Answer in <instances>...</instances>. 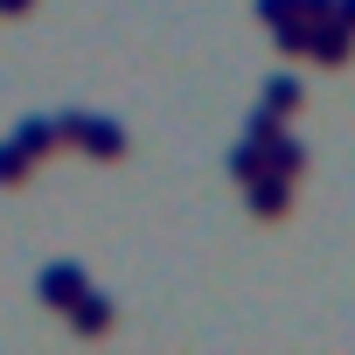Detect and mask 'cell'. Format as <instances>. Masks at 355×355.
<instances>
[{
	"instance_id": "cell-1",
	"label": "cell",
	"mask_w": 355,
	"mask_h": 355,
	"mask_svg": "<svg viewBox=\"0 0 355 355\" xmlns=\"http://www.w3.org/2000/svg\"><path fill=\"white\" fill-rule=\"evenodd\" d=\"M63 125H70L91 153H119V146H125V139H119V125H105V119H63Z\"/></svg>"
},
{
	"instance_id": "cell-3",
	"label": "cell",
	"mask_w": 355,
	"mask_h": 355,
	"mask_svg": "<svg viewBox=\"0 0 355 355\" xmlns=\"http://www.w3.org/2000/svg\"><path fill=\"white\" fill-rule=\"evenodd\" d=\"M313 49H320V56H327V63H341V56H348V35H320V42H313Z\"/></svg>"
},
{
	"instance_id": "cell-2",
	"label": "cell",
	"mask_w": 355,
	"mask_h": 355,
	"mask_svg": "<svg viewBox=\"0 0 355 355\" xmlns=\"http://www.w3.org/2000/svg\"><path fill=\"white\" fill-rule=\"evenodd\" d=\"M42 293H49L56 306H77V293H84V279H77V272L63 265V272H49V279H42Z\"/></svg>"
}]
</instances>
